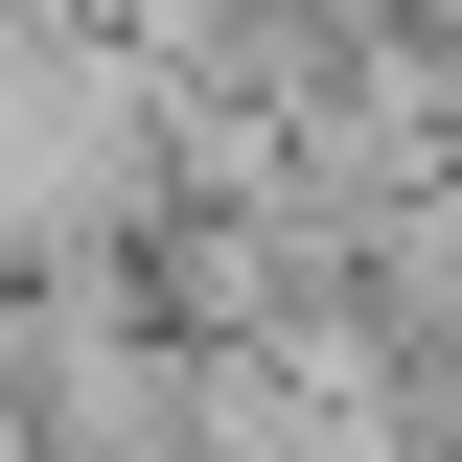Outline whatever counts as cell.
I'll use <instances>...</instances> for the list:
<instances>
[{"mask_svg": "<svg viewBox=\"0 0 462 462\" xmlns=\"http://www.w3.org/2000/svg\"><path fill=\"white\" fill-rule=\"evenodd\" d=\"M162 208V69L0 0V254H116Z\"/></svg>", "mask_w": 462, "mask_h": 462, "instance_id": "1", "label": "cell"}]
</instances>
